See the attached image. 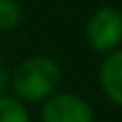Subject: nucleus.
<instances>
[{"instance_id":"obj_2","label":"nucleus","mask_w":122,"mask_h":122,"mask_svg":"<svg viewBox=\"0 0 122 122\" xmlns=\"http://www.w3.org/2000/svg\"><path fill=\"white\" fill-rule=\"evenodd\" d=\"M86 39L97 52H113L122 43V11L100 7L86 25Z\"/></svg>"},{"instance_id":"obj_7","label":"nucleus","mask_w":122,"mask_h":122,"mask_svg":"<svg viewBox=\"0 0 122 122\" xmlns=\"http://www.w3.org/2000/svg\"><path fill=\"white\" fill-rule=\"evenodd\" d=\"M7 86H9V72H7V68H5V63L0 61V95L7 91Z\"/></svg>"},{"instance_id":"obj_6","label":"nucleus","mask_w":122,"mask_h":122,"mask_svg":"<svg viewBox=\"0 0 122 122\" xmlns=\"http://www.w3.org/2000/svg\"><path fill=\"white\" fill-rule=\"evenodd\" d=\"M20 23V5L16 0H0V32H9Z\"/></svg>"},{"instance_id":"obj_1","label":"nucleus","mask_w":122,"mask_h":122,"mask_svg":"<svg viewBox=\"0 0 122 122\" xmlns=\"http://www.w3.org/2000/svg\"><path fill=\"white\" fill-rule=\"evenodd\" d=\"M61 81V68L50 57H30L14 70L11 84L14 93L25 102H41L54 95Z\"/></svg>"},{"instance_id":"obj_3","label":"nucleus","mask_w":122,"mask_h":122,"mask_svg":"<svg viewBox=\"0 0 122 122\" xmlns=\"http://www.w3.org/2000/svg\"><path fill=\"white\" fill-rule=\"evenodd\" d=\"M43 122H95L93 109L72 93L50 95L41 111Z\"/></svg>"},{"instance_id":"obj_4","label":"nucleus","mask_w":122,"mask_h":122,"mask_svg":"<svg viewBox=\"0 0 122 122\" xmlns=\"http://www.w3.org/2000/svg\"><path fill=\"white\" fill-rule=\"evenodd\" d=\"M100 84L113 104L122 106V50H113L100 70Z\"/></svg>"},{"instance_id":"obj_5","label":"nucleus","mask_w":122,"mask_h":122,"mask_svg":"<svg viewBox=\"0 0 122 122\" xmlns=\"http://www.w3.org/2000/svg\"><path fill=\"white\" fill-rule=\"evenodd\" d=\"M0 122H30V115L16 97L0 95Z\"/></svg>"}]
</instances>
